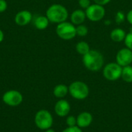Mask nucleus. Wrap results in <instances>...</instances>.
<instances>
[{
	"label": "nucleus",
	"instance_id": "1",
	"mask_svg": "<svg viewBox=\"0 0 132 132\" xmlns=\"http://www.w3.org/2000/svg\"><path fill=\"white\" fill-rule=\"evenodd\" d=\"M82 62L87 70L91 72H98L104 66V57L97 50H90L82 56Z\"/></svg>",
	"mask_w": 132,
	"mask_h": 132
},
{
	"label": "nucleus",
	"instance_id": "2",
	"mask_svg": "<svg viewBox=\"0 0 132 132\" xmlns=\"http://www.w3.org/2000/svg\"><path fill=\"white\" fill-rule=\"evenodd\" d=\"M46 16L50 22L59 24L63 22L67 21L69 12L67 9L61 4H53L46 9Z\"/></svg>",
	"mask_w": 132,
	"mask_h": 132
},
{
	"label": "nucleus",
	"instance_id": "3",
	"mask_svg": "<svg viewBox=\"0 0 132 132\" xmlns=\"http://www.w3.org/2000/svg\"><path fill=\"white\" fill-rule=\"evenodd\" d=\"M68 87L69 94L73 98L76 100H84L87 98L90 94V89L88 85L81 80H76L72 82Z\"/></svg>",
	"mask_w": 132,
	"mask_h": 132
},
{
	"label": "nucleus",
	"instance_id": "4",
	"mask_svg": "<svg viewBox=\"0 0 132 132\" xmlns=\"http://www.w3.org/2000/svg\"><path fill=\"white\" fill-rule=\"evenodd\" d=\"M56 33L61 39L71 40L77 36L76 26L71 22H63L57 24L56 27Z\"/></svg>",
	"mask_w": 132,
	"mask_h": 132
},
{
	"label": "nucleus",
	"instance_id": "5",
	"mask_svg": "<svg viewBox=\"0 0 132 132\" xmlns=\"http://www.w3.org/2000/svg\"><path fill=\"white\" fill-rule=\"evenodd\" d=\"M35 125L40 129L46 131L51 128L53 124V118L51 113L47 110H39L35 115L34 118Z\"/></svg>",
	"mask_w": 132,
	"mask_h": 132
},
{
	"label": "nucleus",
	"instance_id": "6",
	"mask_svg": "<svg viewBox=\"0 0 132 132\" xmlns=\"http://www.w3.org/2000/svg\"><path fill=\"white\" fill-rule=\"evenodd\" d=\"M103 76L109 81H116L121 77L122 67L116 62H110L103 67Z\"/></svg>",
	"mask_w": 132,
	"mask_h": 132
},
{
	"label": "nucleus",
	"instance_id": "7",
	"mask_svg": "<svg viewBox=\"0 0 132 132\" xmlns=\"http://www.w3.org/2000/svg\"><path fill=\"white\" fill-rule=\"evenodd\" d=\"M85 12L87 19H89L91 22H97L101 21L105 17L106 9L103 5L96 3H92L85 10Z\"/></svg>",
	"mask_w": 132,
	"mask_h": 132
},
{
	"label": "nucleus",
	"instance_id": "8",
	"mask_svg": "<svg viewBox=\"0 0 132 132\" xmlns=\"http://www.w3.org/2000/svg\"><path fill=\"white\" fill-rule=\"evenodd\" d=\"M23 101L22 94L15 90H10L6 91L2 96V101L11 107H16L19 105Z\"/></svg>",
	"mask_w": 132,
	"mask_h": 132
},
{
	"label": "nucleus",
	"instance_id": "9",
	"mask_svg": "<svg viewBox=\"0 0 132 132\" xmlns=\"http://www.w3.org/2000/svg\"><path fill=\"white\" fill-rule=\"evenodd\" d=\"M116 63L121 67H127L132 63V51L127 47L121 48L116 54Z\"/></svg>",
	"mask_w": 132,
	"mask_h": 132
},
{
	"label": "nucleus",
	"instance_id": "10",
	"mask_svg": "<svg viewBox=\"0 0 132 132\" xmlns=\"http://www.w3.org/2000/svg\"><path fill=\"white\" fill-rule=\"evenodd\" d=\"M71 107L70 103L64 99H60L55 104L54 111L56 114L60 118L67 117L70 112Z\"/></svg>",
	"mask_w": 132,
	"mask_h": 132
},
{
	"label": "nucleus",
	"instance_id": "11",
	"mask_svg": "<svg viewBox=\"0 0 132 132\" xmlns=\"http://www.w3.org/2000/svg\"><path fill=\"white\" fill-rule=\"evenodd\" d=\"M32 19V15L29 10H22L15 15V22L19 26L28 25Z\"/></svg>",
	"mask_w": 132,
	"mask_h": 132
},
{
	"label": "nucleus",
	"instance_id": "12",
	"mask_svg": "<svg viewBox=\"0 0 132 132\" xmlns=\"http://www.w3.org/2000/svg\"><path fill=\"white\" fill-rule=\"evenodd\" d=\"M93 119V115L90 112H81L77 117V125L81 129L87 128L92 124Z\"/></svg>",
	"mask_w": 132,
	"mask_h": 132
},
{
	"label": "nucleus",
	"instance_id": "13",
	"mask_svg": "<svg viewBox=\"0 0 132 132\" xmlns=\"http://www.w3.org/2000/svg\"><path fill=\"white\" fill-rule=\"evenodd\" d=\"M70 22L76 26L80 24H84L87 19V15L85 10L81 9H77L73 10L70 15Z\"/></svg>",
	"mask_w": 132,
	"mask_h": 132
},
{
	"label": "nucleus",
	"instance_id": "14",
	"mask_svg": "<svg viewBox=\"0 0 132 132\" xmlns=\"http://www.w3.org/2000/svg\"><path fill=\"white\" fill-rule=\"evenodd\" d=\"M127 32L125 30L121 27H117L113 29L110 32V38L114 43L124 42Z\"/></svg>",
	"mask_w": 132,
	"mask_h": 132
},
{
	"label": "nucleus",
	"instance_id": "15",
	"mask_svg": "<svg viewBox=\"0 0 132 132\" xmlns=\"http://www.w3.org/2000/svg\"><path fill=\"white\" fill-rule=\"evenodd\" d=\"M53 95L59 99H63L69 94V87L63 84H57L53 88Z\"/></svg>",
	"mask_w": 132,
	"mask_h": 132
},
{
	"label": "nucleus",
	"instance_id": "16",
	"mask_svg": "<svg viewBox=\"0 0 132 132\" xmlns=\"http://www.w3.org/2000/svg\"><path fill=\"white\" fill-rule=\"evenodd\" d=\"M34 26L39 30L46 29L50 24V21L46 15H38L34 19Z\"/></svg>",
	"mask_w": 132,
	"mask_h": 132
},
{
	"label": "nucleus",
	"instance_id": "17",
	"mask_svg": "<svg viewBox=\"0 0 132 132\" xmlns=\"http://www.w3.org/2000/svg\"><path fill=\"white\" fill-rule=\"evenodd\" d=\"M75 50H76V51H77V53L78 54H80V55H81L83 56L84 55L87 53L91 49H90V45H89V43L87 42L81 40V41H79L76 44Z\"/></svg>",
	"mask_w": 132,
	"mask_h": 132
},
{
	"label": "nucleus",
	"instance_id": "18",
	"mask_svg": "<svg viewBox=\"0 0 132 132\" xmlns=\"http://www.w3.org/2000/svg\"><path fill=\"white\" fill-rule=\"evenodd\" d=\"M121 78L126 83H132V66L129 65L127 67H122L121 77Z\"/></svg>",
	"mask_w": 132,
	"mask_h": 132
},
{
	"label": "nucleus",
	"instance_id": "19",
	"mask_svg": "<svg viewBox=\"0 0 132 132\" xmlns=\"http://www.w3.org/2000/svg\"><path fill=\"white\" fill-rule=\"evenodd\" d=\"M76 31H77V36L80 37H85L87 36L89 32V29L86 25L80 24L76 26Z\"/></svg>",
	"mask_w": 132,
	"mask_h": 132
},
{
	"label": "nucleus",
	"instance_id": "20",
	"mask_svg": "<svg viewBox=\"0 0 132 132\" xmlns=\"http://www.w3.org/2000/svg\"><path fill=\"white\" fill-rule=\"evenodd\" d=\"M126 20V14L125 12L119 10L116 12L115 16H114V22L117 25H121Z\"/></svg>",
	"mask_w": 132,
	"mask_h": 132
},
{
	"label": "nucleus",
	"instance_id": "21",
	"mask_svg": "<svg viewBox=\"0 0 132 132\" xmlns=\"http://www.w3.org/2000/svg\"><path fill=\"white\" fill-rule=\"evenodd\" d=\"M124 43H125V47L128 48L132 51V31L127 32Z\"/></svg>",
	"mask_w": 132,
	"mask_h": 132
},
{
	"label": "nucleus",
	"instance_id": "22",
	"mask_svg": "<svg viewBox=\"0 0 132 132\" xmlns=\"http://www.w3.org/2000/svg\"><path fill=\"white\" fill-rule=\"evenodd\" d=\"M66 124L68 127H73L77 125V118L73 115H68L66 119Z\"/></svg>",
	"mask_w": 132,
	"mask_h": 132
},
{
	"label": "nucleus",
	"instance_id": "23",
	"mask_svg": "<svg viewBox=\"0 0 132 132\" xmlns=\"http://www.w3.org/2000/svg\"><path fill=\"white\" fill-rule=\"evenodd\" d=\"M90 0H78V5L80 6V9L86 10L90 5H91Z\"/></svg>",
	"mask_w": 132,
	"mask_h": 132
},
{
	"label": "nucleus",
	"instance_id": "24",
	"mask_svg": "<svg viewBox=\"0 0 132 132\" xmlns=\"http://www.w3.org/2000/svg\"><path fill=\"white\" fill-rule=\"evenodd\" d=\"M62 132H83V131L80 128L76 125L73 127H67Z\"/></svg>",
	"mask_w": 132,
	"mask_h": 132
},
{
	"label": "nucleus",
	"instance_id": "25",
	"mask_svg": "<svg viewBox=\"0 0 132 132\" xmlns=\"http://www.w3.org/2000/svg\"><path fill=\"white\" fill-rule=\"evenodd\" d=\"M8 5L5 0H0V13L4 12L7 9Z\"/></svg>",
	"mask_w": 132,
	"mask_h": 132
},
{
	"label": "nucleus",
	"instance_id": "26",
	"mask_svg": "<svg viewBox=\"0 0 132 132\" xmlns=\"http://www.w3.org/2000/svg\"><path fill=\"white\" fill-rule=\"evenodd\" d=\"M93 2H94V3L104 6V5L109 4L111 2V0H93Z\"/></svg>",
	"mask_w": 132,
	"mask_h": 132
},
{
	"label": "nucleus",
	"instance_id": "27",
	"mask_svg": "<svg viewBox=\"0 0 132 132\" xmlns=\"http://www.w3.org/2000/svg\"><path fill=\"white\" fill-rule=\"evenodd\" d=\"M126 20L128 21V22L132 26V9H130L127 14H126Z\"/></svg>",
	"mask_w": 132,
	"mask_h": 132
},
{
	"label": "nucleus",
	"instance_id": "28",
	"mask_svg": "<svg viewBox=\"0 0 132 132\" xmlns=\"http://www.w3.org/2000/svg\"><path fill=\"white\" fill-rule=\"evenodd\" d=\"M3 39H4V32L0 29V43H2L3 41Z\"/></svg>",
	"mask_w": 132,
	"mask_h": 132
},
{
	"label": "nucleus",
	"instance_id": "29",
	"mask_svg": "<svg viewBox=\"0 0 132 132\" xmlns=\"http://www.w3.org/2000/svg\"><path fill=\"white\" fill-rule=\"evenodd\" d=\"M111 20H105L104 21V24L106 26H109V25H111Z\"/></svg>",
	"mask_w": 132,
	"mask_h": 132
},
{
	"label": "nucleus",
	"instance_id": "30",
	"mask_svg": "<svg viewBox=\"0 0 132 132\" xmlns=\"http://www.w3.org/2000/svg\"><path fill=\"white\" fill-rule=\"evenodd\" d=\"M45 132H56L53 129H52V128H49V129H47V130H46Z\"/></svg>",
	"mask_w": 132,
	"mask_h": 132
}]
</instances>
